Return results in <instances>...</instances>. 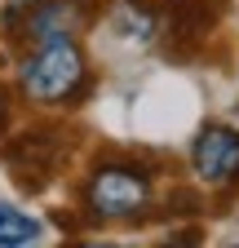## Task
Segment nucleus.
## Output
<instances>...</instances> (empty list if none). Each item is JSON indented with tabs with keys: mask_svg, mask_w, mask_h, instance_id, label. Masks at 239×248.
Instances as JSON below:
<instances>
[{
	"mask_svg": "<svg viewBox=\"0 0 239 248\" xmlns=\"http://www.w3.org/2000/svg\"><path fill=\"white\" fill-rule=\"evenodd\" d=\"M191 173L195 182L213 186V191H226V186H239V129L235 124H204L191 142Z\"/></svg>",
	"mask_w": 239,
	"mask_h": 248,
	"instance_id": "obj_5",
	"label": "nucleus"
},
{
	"mask_svg": "<svg viewBox=\"0 0 239 248\" xmlns=\"http://www.w3.org/2000/svg\"><path fill=\"white\" fill-rule=\"evenodd\" d=\"M5 164L9 173L31 186V191H45L49 177H58L67 169V138L58 124H31V129H22L18 138L5 142Z\"/></svg>",
	"mask_w": 239,
	"mask_h": 248,
	"instance_id": "obj_3",
	"label": "nucleus"
},
{
	"mask_svg": "<svg viewBox=\"0 0 239 248\" xmlns=\"http://www.w3.org/2000/svg\"><path fill=\"white\" fill-rule=\"evenodd\" d=\"M0 5H5V0H0Z\"/></svg>",
	"mask_w": 239,
	"mask_h": 248,
	"instance_id": "obj_11",
	"label": "nucleus"
},
{
	"mask_svg": "<svg viewBox=\"0 0 239 248\" xmlns=\"http://www.w3.org/2000/svg\"><path fill=\"white\" fill-rule=\"evenodd\" d=\"M45 239V222L9 200H0V248H31Z\"/></svg>",
	"mask_w": 239,
	"mask_h": 248,
	"instance_id": "obj_7",
	"label": "nucleus"
},
{
	"mask_svg": "<svg viewBox=\"0 0 239 248\" xmlns=\"http://www.w3.org/2000/svg\"><path fill=\"white\" fill-rule=\"evenodd\" d=\"M18 93H22V102H31L40 111L80 107L93 93V71H89L84 45L75 36H45V40L22 45Z\"/></svg>",
	"mask_w": 239,
	"mask_h": 248,
	"instance_id": "obj_1",
	"label": "nucleus"
},
{
	"mask_svg": "<svg viewBox=\"0 0 239 248\" xmlns=\"http://www.w3.org/2000/svg\"><path fill=\"white\" fill-rule=\"evenodd\" d=\"M195 200H199L195 191H177V195H168V204H164V213H168V217H173V213H199L204 204H195Z\"/></svg>",
	"mask_w": 239,
	"mask_h": 248,
	"instance_id": "obj_9",
	"label": "nucleus"
},
{
	"mask_svg": "<svg viewBox=\"0 0 239 248\" xmlns=\"http://www.w3.org/2000/svg\"><path fill=\"white\" fill-rule=\"evenodd\" d=\"M9 124H14V98H9V89L0 84V138L9 133Z\"/></svg>",
	"mask_w": 239,
	"mask_h": 248,
	"instance_id": "obj_10",
	"label": "nucleus"
},
{
	"mask_svg": "<svg viewBox=\"0 0 239 248\" xmlns=\"http://www.w3.org/2000/svg\"><path fill=\"white\" fill-rule=\"evenodd\" d=\"M80 213L89 226L142 222L155 213V169L137 155H98L80 182Z\"/></svg>",
	"mask_w": 239,
	"mask_h": 248,
	"instance_id": "obj_2",
	"label": "nucleus"
},
{
	"mask_svg": "<svg viewBox=\"0 0 239 248\" xmlns=\"http://www.w3.org/2000/svg\"><path fill=\"white\" fill-rule=\"evenodd\" d=\"M36 5H40V0H5V5H0V31L14 40V31L22 27V18L31 14Z\"/></svg>",
	"mask_w": 239,
	"mask_h": 248,
	"instance_id": "obj_8",
	"label": "nucleus"
},
{
	"mask_svg": "<svg viewBox=\"0 0 239 248\" xmlns=\"http://www.w3.org/2000/svg\"><path fill=\"white\" fill-rule=\"evenodd\" d=\"M217 18H222L217 0H160V40L168 62H195Z\"/></svg>",
	"mask_w": 239,
	"mask_h": 248,
	"instance_id": "obj_4",
	"label": "nucleus"
},
{
	"mask_svg": "<svg viewBox=\"0 0 239 248\" xmlns=\"http://www.w3.org/2000/svg\"><path fill=\"white\" fill-rule=\"evenodd\" d=\"M111 36L129 49H151L160 40V0H106L102 18Z\"/></svg>",
	"mask_w": 239,
	"mask_h": 248,
	"instance_id": "obj_6",
	"label": "nucleus"
}]
</instances>
